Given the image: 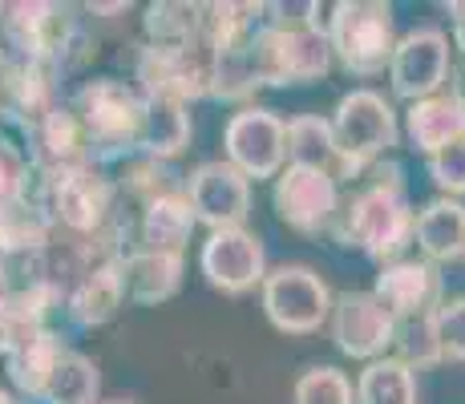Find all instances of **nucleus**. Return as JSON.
<instances>
[{"instance_id":"obj_8","label":"nucleus","mask_w":465,"mask_h":404,"mask_svg":"<svg viewBox=\"0 0 465 404\" xmlns=\"http://www.w3.org/2000/svg\"><path fill=\"white\" fill-rule=\"evenodd\" d=\"M223 150L235 170L247 178H280L283 162H288V122L275 110L263 105H243L231 113L227 130H223Z\"/></svg>"},{"instance_id":"obj_13","label":"nucleus","mask_w":465,"mask_h":404,"mask_svg":"<svg viewBox=\"0 0 465 404\" xmlns=\"http://www.w3.org/2000/svg\"><path fill=\"white\" fill-rule=\"evenodd\" d=\"M272 206L292 231L300 235H320V231L336 227L340 219V186L336 174L308 166H288L275 178Z\"/></svg>"},{"instance_id":"obj_16","label":"nucleus","mask_w":465,"mask_h":404,"mask_svg":"<svg viewBox=\"0 0 465 404\" xmlns=\"http://www.w3.org/2000/svg\"><path fill=\"white\" fill-rule=\"evenodd\" d=\"M405 133L413 142L417 154L433 158L453 142H465V94L450 89V94L425 97L405 110Z\"/></svg>"},{"instance_id":"obj_9","label":"nucleus","mask_w":465,"mask_h":404,"mask_svg":"<svg viewBox=\"0 0 465 404\" xmlns=\"http://www.w3.org/2000/svg\"><path fill=\"white\" fill-rule=\"evenodd\" d=\"M453 74V41L433 25L405 33L397 41L389 65V85L401 102H425V97L445 94V81Z\"/></svg>"},{"instance_id":"obj_20","label":"nucleus","mask_w":465,"mask_h":404,"mask_svg":"<svg viewBox=\"0 0 465 404\" xmlns=\"http://www.w3.org/2000/svg\"><path fill=\"white\" fill-rule=\"evenodd\" d=\"M126 303V287H122V271L118 263L94 267L82 283L69 291L65 300V316L77 323V328H102L122 311Z\"/></svg>"},{"instance_id":"obj_3","label":"nucleus","mask_w":465,"mask_h":404,"mask_svg":"<svg viewBox=\"0 0 465 404\" xmlns=\"http://www.w3.org/2000/svg\"><path fill=\"white\" fill-rule=\"evenodd\" d=\"M29 191L45 202L53 227L74 239H94L118 222V211H114L118 186L97 166L61 170V174H45V170L29 166Z\"/></svg>"},{"instance_id":"obj_30","label":"nucleus","mask_w":465,"mask_h":404,"mask_svg":"<svg viewBox=\"0 0 465 404\" xmlns=\"http://www.w3.org/2000/svg\"><path fill=\"white\" fill-rule=\"evenodd\" d=\"M397 356L405 360L413 372H421V368H433L445 360L441 352V340H437V323L433 316L425 320H405L397 331Z\"/></svg>"},{"instance_id":"obj_11","label":"nucleus","mask_w":465,"mask_h":404,"mask_svg":"<svg viewBox=\"0 0 465 404\" xmlns=\"http://www.w3.org/2000/svg\"><path fill=\"white\" fill-rule=\"evenodd\" d=\"M401 320L377 300V291H344L332 308V340L352 360H384L397 348Z\"/></svg>"},{"instance_id":"obj_5","label":"nucleus","mask_w":465,"mask_h":404,"mask_svg":"<svg viewBox=\"0 0 465 404\" xmlns=\"http://www.w3.org/2000/svg\"><path fill=\"white\" fill-rule=\"evenodd\" d=\"M214 41L199 37L191 44H142L134 57V85L146 102H203L214 85Z\"/></svg>"},{"instance_id":"obj_7","label":"nucleus","mask_w":465,"mask_h":404,"mask_svg":"<svg viewBox=\"0 0 465 404\" xmlns=\"http://www.w3.org/2000/svg\"><path fill=\"white\" fill-rule=\"evenodd\" d=\"M267 320L288 336H312L324 323H332L336 295L332 287L320 280V271L303 263H283L275 271H267L263 287H259Z\"/></svg>"},{"instance_id":"obj_23","label":"nucleus","mask_w":465,"mask_h":404,"mask_svg":"<svg viewBox=\"0 0 465 404\" xmlns=\"http://www.w3.org/2000/svg\"><path fill=\"white\" fill-rule=\"evenodd\" d=\"M65 352H69V348L61 344L57 331L45 328L41 336H33L29 344H21L16 352L5 356V376H8V384H13L21 397L41 400L45 389H49L53 368H57V360H61Z\"/></svg>"},{"instance_id":"obj_32","label":"nucleus","mask_w":465,"mask_h":404,"mask_svg":"<svg viewBox=\"0 0 465 404\" xmlns=\"http://www.w3.org/2000/svg\"><path fill=\"white\" fill-rule=\"evenodd\" d=\"M433 323H437V340H441L445 360L465 364V295L445 300L441 308H437Z\"/></svg>"},{"instance_id":"obj_14","label":"nucleus","mask_w":465,"mask_h":404,"mask_svg":"<svg viewBox=\"0 0 465 404\" xmlns=\"http://www.w3.org/2000/svg\"><path fill=\"white\" fill-rule=\"evenodd\" d=\"M199 267L207 283L223 295H243L267 280V255L263 242L252 231H214L199 251Z\"/></svg>"},{"instance_id":"obj_17","label":"nucleus","mask_w":465,"mask_h":404,"mask_svg":"<svg viewBox=\"0 0 465 404\" xmlns=\"http://www.w3.org/2000/svg\"><path fill=\"white\" fill-rule=\"evenodd\" d=\"M118 271H122V287H126V300L142 303V308H154V303H166L183 287V255L130 247L118 259Z\"/></svg>"},{"instance_id":"obj_4","label":"nucleus","mask_w":465,"mask_h":404,"mask_svg":"<svg viewBox=\"0 0 465 404\" xmlns=\"http://www.w3.org/2000/svg\"><path fill=\"white\" fill-rule=\"evenodd\" d=\"M336 133V174L340 178H361L369 166L384 162L401 138L397 110L377 94V89H352L336 102L332 113Z\"/></svg>"},{"instance_id":"obj_18","label":"nucleus","mask_w":465,"mask_h":404,"mask_svg":"<svg viewBox=\"0 0 465 404\" xmlns=\"http://www.w3.org/2000/svg\"><path fill=\"white\" fill-rule=\"evenodd\" d=\"M267 29L219 49V57H214V85H211L214 102H247V97H255V89L267 85V77H263V33Z\"/></svg>"},{"instance_id":"obj_27","label":"nucleus","mask_w":465,"mask_h":404,"mask_svg":"<svg viewBox=\"0 0 465 404\" xmlns=\"http://www.w3.org/2000/svg\"><path fill=\"white\" fill-rule=\"evenodd\" d=\"M288 166H308V170H328V174H336L332 118L300 113V118L288 122Z\"/></svg>"},{"instance_id":"obj_1","label":"nucleus","mask_w":465,"mask_h":404,"mask_svg":"<svg viewBox=\"0 0 465 404\" xmlns=\"http://www.w3.org/2000/svg\"><path fill=\"white\" fill-rule=\"evenodd\" d=\"M372 170H377V178H372L361 194H352L348 211H340L336 235L344 247L364 251V255L377 259L381 267H389V263H397L409 242L417 239V211L409 206L401 162L384 158Z\"/></svg>"},{"instance_id":"obj_37","label":"nucleus","mask_w":465,"mask_h":404,"mask_svg":"<svg viewBox=\"0 0 465 404\" xmlns=\"http://www.w3.org/2000/svg\"><path fill=\"white\" fill-rule=\"evenodd\" d=\"M5 404H16V400H13V397H8V400H5Z\"/></svg>"},{"instance_id":"obj_33","label":"nucleus","mask_w":465,"mask_h":404,"mask_svg":"<svg viewBox=\"0 0 465 404\" xmlns=\"http://www.w3.org/2000/svg\"><path fill=\"white\" fill-rule=\"evenodd\" d=\"M25 182H29V162H25L5 138H0V206L21 199Z\"/></svg>"},{"instance_id":"obj_6","label":"nucleus","mask_w":465,"mask_h":404,"mask_svg":"<svg viewBox=\"0 0 465 404\" xmlns=\"http://www.w3.org/2000/svg\"><path fill=\"white\" fill-rule=\"evenodd\" d=\"M328 41L336 61L356 77H377L392 65L397 53V16L381 0H340L328 16Z\"/></svg>"},{"instance_id":"obj_28","label":"nucleus","mask_w":465,"mask_h":404,"mask_svg":"<svg viewBox=\"0 0 465 404\" xmlns=\"http://www.w3.org/2000/svg\"><path fill=\"white\" fill-rule=\"evenodd\" d=\"M97 397H102L97 364L89 360L85 352H74V348H69V352L57 360V368H53L41 404H102Z\"/></svg>"},{"instance_id":"obj_35","label":"nucleus","mask_w":465,"mask_h":404,"mask_svg":"<svg viewBox=\"0 0 465 404\" xmlns=\"http://www.w3.org/2000/svg\"><path fill=\"white\" fill-rule=\"evenodd\" d=\"M102 404H138V400H130V397H118V400H102Z\"/></svg>"},{"instance_id":"obj_29","label":"nucleus","mask_w":465,"mask_h":404,"mask_svg":"<svg viewBox=\"0 0 465 404\" xmlns=\"http://www.w3.org/2000/svg\"><path fill=\"white\" fill-rule=\"evenodd\" d=\"M292 400L296 404H352L356 400V389L340 368L332 364H316L296 380L292 389Z\"/></svg>"},{"instance_id":"obj_31","label":"nucleus","mask_w":465,"mask_h":404,"mask_svg":"<svg viewBox=\"0 0 465 404\" xmlns=\"http://www.w3.org/2000/svg\"><path fill=\"white\" fill-rule=\"evenodd\" d=\"M429 178L441 191V199H461L465 194V142H453L441 154L429 158Z\"/></svg>"},{"instance_id":"obj_36","label":"nucleus","mask_w":465,"mask_h":404,"mask_svg":"<svg viewBox=\"0 0 465 404\" xmlns=\"http://www.w3.org/2000/svg\"><path fill=\"white\" fill-rule=\"evenodd\" d=\"M5 400H8V392H5V389H0V404H5Z\"/></svg>"},{"instance_id":"obj_25","label":"nucleus","mask_w":465,"mask_h":404,"mask_svg":"<svg viewBox=\"0 0 465 404\" xmlns=\"http://www.w3.org/2000/svg\"><path fill=\"white\" fill-rule=\"evenodd\" d=\"M356 404H417V372L401 356L364 364L356 376Z\"/></svg>"},{"instance_id":"obj_26","label":"nucleus","mask_w":465,"mask_h":404,"mask_svg":"<svg viewBox=\"0 0 465 404\" xmlns=\"http://www.w3.org/2000/svg\"><path fill=\"white\" fill-rule=\"evenodd\" d=\"M203 25H207V5H191V0L146 5V16H142L146 44H191L203 37Z\"/></svg>"},{"instance_id":"obj_12","label":"nucleus","mask_w":465,"mask_h":404,"mask_svg":"<svg viewBox=\"0 0 465 404\" xmlns=\"http://www.w3.org/2000/svg\"><path fill=\"white\" fill-rule=\"evenodd\" d=\"M186 199L194 206V219L211 231H243L252 214V178L231 162H203L186 174Z\"/></svg>"},{"instance_id":"obj_34","label":"nucleus","mask_w":465,"mask_h":404,"mask_svg":"<svg viewBox=\"0 0 465 404\" xmlns=\"http://www.w3.org/2000/svg\"><path fill=\"white\" fill-rule=\"evenodd\" d=\"M445 13L453 16V44L465 53V0H453V5H445Z\"/></svg>"},{"instance_id":"obj_2","label":"nucleus","mask_w":465,"mask_h":404,"mask_svg":"<svg viewBox=\"0 0 465 404\" xmlns=\"http://www.w3.org/2000/svg\"><path fill=\"white\" fill-rule=\"evenodd\" d=\"M69 105H74L77 122L85 130L89 166L110 170L122 158L138 154V138L142 125H146V97L138 94V85L122 77H97L85 81L69 97Z\"/></svg>"},{"instance_id":"obj_21","label":"nucleus","mask_w":465,"mask_h":404,"mask_svg":"<svg viewBox=\"0 0 465 404\" xmlns=\"http://www.w3.org/2000/svg\"><path fill=\"white\" fill-rule=\"evenodd\" d=\"M417 247L429 263L465 259V206L458 199H433L417 211Z\"/></svg>"},{"instance_id":"obj_10","label":"nucleus","mask_w":465,"mask_h":404,"mask_svg":"<svg viewBox=\"0 0 465 404\" xmlns=\"http://www.w3.org/2000/svg\"><path fill=\"white\" fill-rule=\"evenodd\" d=\"M332 61V41H328V29L320 21L263 33V77L272 89L308 85V81L328 77Z\"/></svg>"},{"instance_id":"obj_22","label":"nucleus","mask_w":465,"mask_h":404,"mask_svg":"<svg viewBox=\"0 0 465 404\" xmlns=\"http://www.w3.org/2000/svg\"><path fill=\"white\" fill-rule=\"evenodd\" d=\"M53 231L57 227H53L45 202L29 191V182H25L21 199L0 206V255H33V251L49 247Z\"/></svg>"},{"instance_id":"obj_15","label":"nucleus","mask_w":465,"mask_h":404,"mask_svg":"<svg viewBox=\"0 0 465 404\" xmlns=\"http://www.w3.org/2000/svg\"><path fill=\"white\" fill-rule=\"evenodd\" d=\"M372 291L401 323L437 316V308L445 303V280L429 259H397V263L381 267Z\"/></svg>"},{"instance_id":"obj_19","label":"nucleus","mask_w":465,"mask_h":404,"mask_svg":"<svg viewBox=\"0 0 465 404\" xmlns=\"http://www.w3.org/2000/svg\"><path fill=\"white\" fill-rule=\"evenodd\" d=\"M194 227V206L183 194H166V199H154L150 206H142V219H138V247L146 251H170V255H183V247L191 242Z\"/></svg>"},{"instance_id":"obj_24","label":"nucleus","mask_w":465,"mask_h":404,"mask_svg":"<svg viewBox=\"0 0 465 404\" xmlns=\"http://www.w3.org/2000/svg\"><path fill=\"white\" fill-rule=\"evenodd\" d=\"M191 113L183 102H146V125L138 138V154L158 158V162H174L191 146Z\"/></svg>"}]
</instances>
